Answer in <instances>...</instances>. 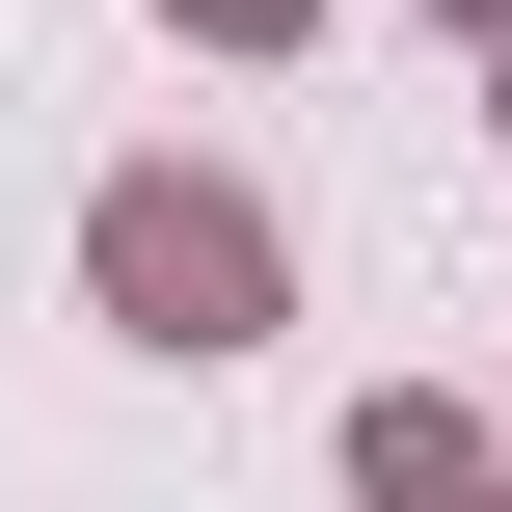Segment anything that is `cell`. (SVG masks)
Returning a JSON list of instances; mask_svg holds the SVG:
<instances>
[{"label": "cell", "mask_w": 512, "mask_h": 512, "mask_svg": "<svg viewBox=\"0 0 512 512\" xmlns=\"http://www.w3.org/2000/svg\"><path fill=\"white\" fill-rule=\"evenodd\" d=\"M108 297H135L162 351H243V324H270V216H216V189H108Z\"/></svg>", "instance_id": "obj_1"}]
</instances>
